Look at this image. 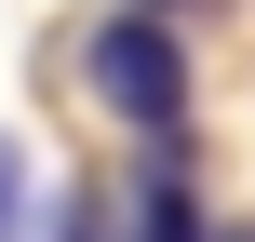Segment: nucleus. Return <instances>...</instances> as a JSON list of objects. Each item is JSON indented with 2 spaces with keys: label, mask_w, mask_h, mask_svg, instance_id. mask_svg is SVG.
Listing matches in <instances>:
<instances>
[{
  "label": "nucleus",
  "mask_w": 255,
  "mask_h": 242,
  "mask_svg": "<svg viewBox=\"0 0 255 242\" xmlns=\"http://www.w3.org/2000/svg\"><path fill=\"white\" fill-rule=\"evenodd\" d=\"M121 242H215V216H202V189H188V162H175V148L121 189Z\"/></svg>",
  "instance_id": "2"
},
{
  "label": "nucleus",
  "mask_w": 255,
  "mask_h": 242,
  "mask_svg": "<svg viewBox=\"0 0 255 242\" xmlns=\"http://www.w3.org/2000/svg\"><path fill=\"white\" fill-rule=\"evenodd\" d=\"M81 94H94L108 121H134L148 148H175V135H188V40H175L161 13L121 0V13L81 40Z\"/></svg>",
  "instance_id": "1"
},
{
  "label": "nucleus",
  "mask_w": 255,
  "mask_h": 242,
  "mask_svg": "<svg viewBox=\"0 0 255 242\" xmlns=\"http://www.w3.org/2000/svg\"><path fill=\"white\" fill-rule=\"evenodd\" d=\"M0 242H27V148L0 135Z\"/></svg>",
  "instance_id": "4"
},
{
  "label": "nucleus",
  "mask_w": 255,
  "mask_h": 242,
  "mask_svg": "<svg viewBox=\"0 0 255 242\" xmlns=\"http://www.w3.org/2000/svg\"><path fill=\"white\" fill-rule=\"evenodd\" d=\"M215 242H255V229H215Z\"/></svg>",
  "instance_id": "6"
},
{
  "label": "nucleus",
  "mask_w": 255,
  "mask_h": 242,
  "mask_svg": "<svg viewBox=\"0 0 255 242\" xmlns=\"http://www.w3.org/2000/svg\"><path fill=\"white\" fill-rule=\"evenodd\" d=\"M54 242H121V202H108V189H67V202H54Z\"/></svg>",
  "instance_id": "3"
},
{
  "label": "nucleus",
  "mask_w": 255,
  "mask_h": 242,
  "mask_svg": "<svg viewBox=\"0 0 255 242\" xmlns=\"http://www.w3.org/2000/svg\"><path fill=\"white\" fill-rule=\"evenodd\" d=\"M134 13H175V0H134Z\"/></svg>",
  "instance_id": "5"
}]
</instances>
